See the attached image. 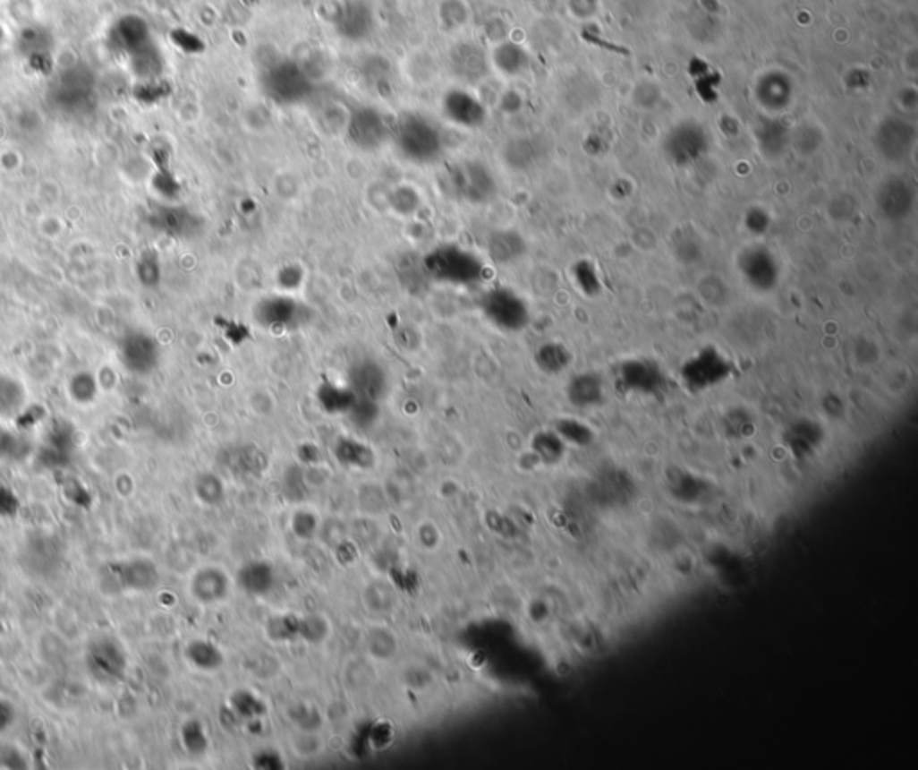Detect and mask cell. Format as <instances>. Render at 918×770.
<instances>
[{
  "label": "cell",
  "mask_w": 918,
  "mask_h": 770,
  "mask_svg": "<svg viewBox=\"0 0 918 770\" xmlns=\"http://www.w3.org/2000/svg\"><path fill=\"white\" fill-rule=\"evenodd\" d=\"M421 264L430 282L454 287L480 286L489 275V266L480 253L455 243L430 248L421 257Z\"/></svg>",
  "instance_id": "cell-1"
},
{
  "label": "cell",
  "mask_w": 918,
  "mask_h": 770,
  "mask_svg": "<svg viewBox=\"0 0 918 770\" xmlns=\"http://www.w3.org/2000/svg\"><path fill=\"white\" fill-rule=\"evenodd\" d=\"M391 142L398 155L412 166H432L445 153V137L427 116L405 112L393 121Z\"/></svg>",
  "instance_id": "cell-2"
},
{
  "label": "cell",
  "mask_w": 918,
  "mask_h": 770,
  "mask_svg": "<svg viewBox=\"0 0 918 770\" xmlns=\"http://www.w3.org/2000/svg\"><path fill=\"white\" fill-rule=\"evenodd\" d=\"M485 320L501 332H523L531 323L528 300L508 286L489 287L480 300Z\"/></svg>",
  "instance_id": "cell-3"
},
{
  "label": "cell",
  "mask_w": 918,
  "mask_h": 770,
  "mask_svg": "<svg viewBox=\"0 0 918 770\" xmlns=\"http://www.w3.org/2000/svg\"><path fill=\"white\" fill-rule=\"evenodd\" d=\"M85 668L89 675L99 684L121 682L130 668V655L123 641L110 634H96L85 648Z\"/></svg>",
  "instance_id": "cell-4"
},
{
  "label": "cell",
  "mask_w": 918,
  "mask_h": 770,
  "mask_svg": "<svg viewBox=\"0 0 918 770\" xmlns=\"http://www.w3.org/2000/svg\"><path fill=\"white\" fill-rule=\"evenodd\" d=\"M260 87L266 98L280 107L302 105L312 92L309 74L293 60H280L269 65L260 76Z\"/></svg>",
  "instance_id": "cell-5"
},
{
  "label": "cell",
  "mask_w": 918,
  "mask_h": 770,
  "mask_svg": "<svg viewBox=\"0 0 918 770\" xmlns=\"http://www.w3.org/2000/svg\"><path fill=\"white\" fill-rule=\"evenodd\" d=\"M734 372L732 359L714 345H705L696 350L682 364L680 375L691 392H705L725 382Z\"/></svg>",
  "instance_id": "cell-6"
},
{
  "label": "cell",
  "mask_w": 918,
  "mask_h": 770,
  "mask_svg": "<svg viewBox=\"0 0 918 770\" xmlns=\"http://www.w3.org/2000/svg\"><path fill=\"white\" fill-rule=\"evenodd\" d=\"M393 121L377 107H357L346 121V139L353 148L373 153L391 142Z\"/></svg>",
  "instance_id": "cell-7"
},
{
  "label": "cell",
  "mask_w": 918,
  "mask_h": 770,
  "mask_svg": "<svg viewBox=\"0 0 918 770\" xmlns=\"http://www.w3.org/2000/svg\"><path fill=\"white\" fill-rule=\"evenodd\" d=\"M452 191L467 203L487 205L497 198L499 185L492 169L480 160H463L450 173Z\"/></svg>",
  "instance_id": "cell-8"
},
{
  "label": "cell",
  "mask_w": 918,
  "mask_h": 770,
  "mask_svg": "<svg viewBox=\"0 0 918 770\" xmlns=\"http://www.w3.org/2000/svg\"><path fill=\"white\" fill-rule=\"evenodd\" d=\"M737 271L744 284L755 293H771L780 282V264L777 255L761 243L744 246L737 253Z\"/></svg>",
  "instance_id": "cell-9"
},
{
  "label": "cell",
  "mask_w": 918,
  "mask_h": 770,
  "mask_svg": "<svg viewBox=\"0 0 918 770\" xmlns=\"http://www.w3.org/2000/svg\"><path fill=\"white\" fill-rule=\"evenodd\" d=\"M253 314L260 327L278 332L303 325L309 316V307L294 298L293 293L280 291L259 300Z\"/></svg>",
  "instance_id": "cell-10"
},
{
  "label": "cell",
  "mask_w": 918,
  "mask_h": 770,
  "mask_svg": "<svg viewBox=\"0 0 918 770\" xmlns=\"http://www.w3.org/2000/svg\"><path fill=\"white\" fill-rule=\"evenodd\" d=\"M616 384L623 392L657 396L666 389L667 379L662 366L650 357H632L616 370Z\"/></svg>",
  "instance_id": "cell-11"
},
{
  "label": "cell",
  "mask_w": 918,
  "mask_h": 770,
  "mask_svg": "<svg viewBox=\"0 0 918 770\" xmlns=\"http://www.w3.org/2000/svg\"><path fill=\"white\" fill-rule=\"evenodd\" d=\"M441 116L462 130H480L489 119L483 101L467 89H448L441 98Z\"/></svg>",
  "instance_id": "cell-12"
},
{
  "label": "cell",
  "mask_w": 918,
  "mask_h": 770,
  "mask_svg": "<svg viewBox=\"0 0 918 770\" xmlns=\"http://www.w3.org/2000/svg\"><path fill=\"white\" fill-rule=\"evenodd\" d=\"M666 155L680 167L698 162L709 150V137L696 123H682L669 132L664 142Z\"/></svg>",
  "instance_id": "cell-13"
},
{
  "label": "cell",
  "mask_w": 918,
  "mask_h": 770,
  "mask_svg": "<svg viewBox=\"0 0 918 770\" xmlns=\"http://www.w3.org/2000/svg\"><path fill=\"white\" fill-rule=\"evenodd\" d=\"M110 580L115 582L121 591L146 593L158 586L160 571L151 559L137 557L128 560H117L108 566Z\"/></svg>",
  "instance_id": "cell-14"
},
{
  "label": "cell",
  "mask_w": 918,
  "mask_h": 770,
  "mask_svg": "<svg viewBox=\"0 0 918 770\" xmlns=\"http://www.w3.org/2000/svg\"><path fill=\"white\" fill-rule=\"evenodd\" d=\"M348 387L357 399L380 403L389 389V379L375 359H359L348 370Z\"/></svg>",
  "instance_id": "cell-15"
},
{
  "label": "cell",
  "mask_w": 918,
  "mask_h": 770,
  "mask_svg": "<svg viewBox=\"0 0 918 770\" xmlns=\"http://www.w3.org/2000/svg\"><path fill=\"white\" fill-rule=\"evenodd\" d=\"M875 203L886 221L900 223L913 214L914 189L904 178H889L879 187Z\"/></svg>",
  "instance_id": "cell-16"
},
{
  "label": "cell",
  "mask_w": 918,
  "mask_h": 770,
  "mask_svg": "<svg viewBox=\"0 0 918 770\" xmlns=\"http://www.w3.org/2000/svg\"><path fill=\"white\" fill-rule=\"evenodd\" d=\"M336 31L350 42L366 40L373 30V13L362 0L343 3L334 17Z\"/></svg>",
  "instance_id": "cell-17"
},
{
  "label": "cell",
  "mask_w": 918,
  "mask_h": 770,
  "mask_svg": "<svg viewBox=\"0 0 918 770\" xmlns=\"http://www.w3.org/2000/svg\"><path fill=\"white\" fill-rule=\"evenodd\" d=\"M877 148L880 155L891 162L905 158L914 142V130L911 124L900 119H886L877 132Z\"/></svg>",
  "instance_id": "cell-18"
},
{
  "label": "cell",
  "mask_w": 918,
  "mask_h": 770,
  "mask_svg": "<svg viewBox=\"0 0 918 770\" xmlns=\"http://www.w3.org/2000/svg\"><path fill=\"white\" fill-rule=\"evenodd\" d=\"M189 589L198 603L214 605L228 596L230 580L219 568H201L192 575Z\"/></svg>",
  "instance_id": "cell-19"
},
{
  "label": "cell",
  "mask_w": 918,
  "mask_h": 770,
  "mask_svg": "<svg viewBox=\"0 0 918 770\" xmlns=\"http://www.w3.org/2000/svg\"><path fill=\"white\" fill-rule=\"evenodd\" d=\"M528 252V243L515 230H497L487 239V253L494 264L508 266L521 261Z\"/></svg>",
  "instance_id": "cell-20"
},
{
  "label": "cell",
  "mask_w": 918,
  "mask_h": 770,
  "mask_svg": "<svg viewBox=\"0 0 918 770\" xmlns=\"http://www.w3.org/2000/svg\"><path fill=\"white\" fill-rule=\"evenodd\" d=\"M225 467L241 478H251L264 473L268 467V457L257 446H234L223 455Z\"/></svg>",
  "instance_id": "cell-21"
},
{
  "label": "cell",
  "mask_w": 918,
  "mask_h": 770,
  "mask_svg": "<svg viewBox=\"0 0 918 770\" xmlns=\"http://www.w3.org/2000/svg\"><path fill=\"white\" fill-rule=\"evenodd\" d=\"M567 398L576 408H594L605 401V387L598 373L583 372L571 379Z\"/></svg>",
  "instance_id": "cell-22"
},
{
  "label": "cell",
  "mask_w": 918,
  "mask_h": 770,
  "mask_svg": "<svg viewBox=\"0 0 918 770\" xmlns=\"http://www.w3.org/2000/svg\"><path fill=\"white\" fill-rule=\"evenodd\" d=\"M316 399L319 408L328 415H346L350 408L355 403V394L350 390L348 384H337L334 381H323L318 392Z\"/></svg>",
  "instance_id": "cell-23"
},
{
  "label": "cell",
  "mask_w": 918,
  "mask_h": 770,
  "mask_svg": "<svg viewBox=\"0 0 918 770\" xmlns=\"http://www.w3.org/2000/svg\"><path fill=\"white\" fill-rule=\"evenodd\" d=\"M336 460L352 469H370L375 464V453L371 448L352 437H339L334 444Z\"/></svg>",
  "instance_id": "cell-24"
},
{
  "label": "cell",
  "mask_w": 918,
  "mask_h": 770,
  "mask_svg": "<svg viewBox=\"0 0 918 770\" xmlns=\"http://www.w3.org/2000/svg\"><path fill=\"white\" fill-rule=\"evenodd\" d=\"M823 433L820 424L812 421H798L787 430L786 444L795 453V457L805 458L816 451V448L821 444Z\"/></svg>",
  "instance_id": "cell-25"
},
{
  "label": "cell",
  "mask_w": 918,
  "mask_h": 770,
  "mask_svg": "<svg viewBox=\"0 0 918 770\" xmlns=\"http://www.w3.org/2000/svg\"><path fill=\"white\" fill-rule=\"evenodd\" d=\"M239 584L253 596L268 595L275 586V571L268 562L253 560L239 571Z\"/></svg>",
  "instance_id": "cell-26"
},
{
  "label": "cell",
  "mask_w": 918,
  "mask_h": 770,
  "mask_svg": "<svg viewBox=\"0 0 918 770\" xmlns=\"http://www.w3.org/2000/svg\"><path fill=\"white\" fill-rule=\"evenodd\" d=\"M537 366L549 375H558L573 363L571 350L560 341H546L535 350Z\"/></svg>",
  "instance_id": "cell-27"
},
{
  "label": "cell",
  "mask_w": 918,
  "mask_h": 770,
  "mask_svg": "<svg viewBox=\"0 0 918 770\" xmlns=\"http://www.w3.org/2000/svg\"><path fill=\"white\" fill-rule=\"evenodd\" d=\"M185 657L194 668L201 672H214L225 663L221 650L205 639L191 641L185 648Z\"/></svg>",
  "instance_id": "cell-28"
},
{
  "label": "cell",
  "mask_w": 918,
  "mask_h": 770,
  "mask_svg": "<svg viewBox=\"0 0 918 770\" xmlns=\"http://www.w3.org/2000/svg\"><path fill=\"white\" fill-rule=\"evenodd\" d=\"M571 277L587 298H596L603 293V280L599 270L591 259L576 261L571 268Z\"/></svg>",
  "instance_id": "cell-29"
},
{
  "label": "cell",
  "mask_w": 918,
  "mask_h": 770,
  "mask_svg": "<svg viewBox=\"0 0 918 770\" xmlns=\"http://www.w3.org/2000/svg\"><path fill=\"white\" fill-rule=\"evenodd\" d=\"M492 64L505 76H519L526 69L528 58L515 44H501L494 49Z\"/></svg>",
  "instance_id": "cell-30"
},
{
  "label": "cell",
  "mask_w": 918,
  "mask_h": 770,
  "mask_svg": "<svg viewBox=\"0 0 918 770\" xmlns=\"http://www.w3.org/2000/svg\"><path fill=\"white\" fill-rule=\"evenodd\" d=\"M759 103L769 112L784 110L791 101V85L782 80H769L757 89Z\"/></svg>",
  "instance_id": "cell-31"
},
{
  "label": "cell",
  "mask_w": 918,
  "mask_h": 770,
  "mask_svg": "<svg viewBox=\"0 0 918 770\" xmlns=\"http://www.w3.org/2000/svg\"><path fill=\"white\" fill-rule=\"evenodd\" d=\"M533 451L544 464H557L565 455V442L557 432H540L533 437Z\"/></svg>",
  "instance_id": "cell-32"
},
{
  "label": "cell",
  "mask_w": 918,
  "mask_h": 770,
  "mask_svg": "<svg viewBox=\"0 0 918 770\" xmlns=\"http://www.w3.org/2000/svg\"><path fill=\"white\" fill-rule=\"evenodd\" d=\"M389 207L395 214L409 218L421 209V196L411 185H398L389 194Z\"/></svg>",
  "instance_id": "cell-33"
},
{
  "label": "cell",
  "mask_w": 918,
  "mask_h": 770,
  "mask_svg": "<svg viewBox=\"0 0 918 770\" xmlns=\"http://www.w3.org/2000/svg\"><path fill=\"white\" fill-rule=\"evenodd\" d=\"M194 494L201 503L208 507H217L225 500V485L216 475L205 473L196 478Z\"/></svg>",
  "instance_id": "cell-34"
},
{
  "label": "cell",
  "mask_w": 918,
  "mask_h": 770,
  "mask_svg": "<svg viewBox=\"0 0 918 770\" xmlns=\"http://www.w3.org/2000/svg\"><path fill=\"white\" fill-rule=\"evenodd\" d=\"M398 268H400L398 270L400 280L407 287V291H411V293H418L420 289H425V284L430 282L429 275L423 270L421 259H418V261L404 259Z\"/></svg>",
  "instance_id": "cell-35"
},
{
  "label": "cell",
  "mask_w": 918,
  "mask_h": 770,
  "mask_svg": "<svg viewBox=\"0 0 918 770\" xmlns=\"http://www.w3.org/2000/svg\"><path fill=\"white\" fill-rule=\"evenodd\" d=\"M182 743L187 752L198 756L208 749V736L198 720H187L182 725Z\"/></svg>",
  "instance_id": "cell-36"
},
{
  "label": "cell",
  "mask_w": 918,
  "mask_h": 770,
  "mask_svg": "<svg viewBox=\"0 0 918 770\" xmlns=\"http://www.w3.org/2000/svg\"><path fill=\"white\" fill-rule=\"evenodd\" d=\"M557 433L564 442H571L574 446H587L592 442V432L580 421L562 419L557 424Z\"/></svg>",
  "instance_id": "cell-37"
},
{
  "label": "cell",
  "mask_w": 918,
  "mask_h": 770,
  "mask_svg": "<svg viewBox=\"0 0 918 770\" xmlns=\"http://www.w3.org/2000/svg\"><path fill=\"white\" fill-rule=\"evenodd\" d=\"M346 415L357 428L368 430L378 421V415H380L378 403L366 401V399H355L353 406L350 408V412Z\"/></svg>",
  "instance_id": "cell-38"
},
{
  "label": "cell",
  "mask_w": 918,
  "mask_h": 770,
  "mask_svg": "<svg viewBox=\"0 0 918 770\" xmlns=\"http://www.w3.org/2000/svg\"><path fill=\"white\" fill-rule=\"evenodd\" d=\"M303 280H305V271L300 264H294V262L284 264L276 273V284L282 293H293V291L300 289Z\"/></svg>",
  "instance_id": "cell-39"
},
{
  "label": "cell",
  "mask_w": 918,
  "mask_h": 770,
  "mask_svg": "<svg viewBox=\"0 0 918 770\" xmlns=\"http://www.w3.org/2000/svg\"><path fill=\"white\" fill-rule=\"evenodd\" d=\"M232 704H234L235 711H237L241 716H244V718H255L257 714L264 713V709H266V707H264V704H262L257 697H253L251 693H248V691H239V693H235V695L232 697Z\"/></svg>",
  "instance_id": "cell-40"
},
{
  "label": "cell",
  "mask_w": 918,
  "mask_h": 770,
  "mask_svg": "<svg viewBox=\"0 0 918 770\" xmlns=\"http://www.w3.org/2000/svg\"><path fill=\"white\" fill-rule=\"evenodd\" d=\"M744 227L748 228V232L752 235H757V237H762L768 234V230L771 228V218L769 214L764 210V209H750L744 216Z\"/></svg>",
  "instance_id": "cell-41"
},
{
  "label": "cell",
  "mask_w": 918,
  "mask_h": 770,
  "mask_svg": "<svg viewBox=\"0 0 918 770\" xmlns=\"http://www.w3.org/2000/svg\"><path fill=\"white\" fill-rule=\"evenodd\" d=\"M318 521L310 512H296L293 516V532L300 539H310L316 534Z\"/></svg>",
  "instance_id": "cell-42"
},
{
  "label": "cell",
  "mask_w": 918,
  "mask_h": 770,
  "mask_svg": "<svg viewBox=\"0 0 918 770\" xmlns=\"http://www.w3.org/2000/svg\"><path fill=\"white\" fill-rule=\"evenodd\" d=\"M298 632L305 639L319 641L321 637H325V621H323V618H316V616L305 618L303 621L298 623Z\"/></svg>",
  "instance_id": "cell-43"
},
{
  "label": "cell",
  "mask_w": 918,
  "mask_h": 770,
  "mask_svg": "<svg viewBox=\"0 0 918 770\" xmlns=\"http://www.w3.org/2000/svg\"><path fill=\"white\" fill-rule=\"evenodd\" d=\"M15 720H17L15 706L6 698H0V731L10 729L15 723Z\"/></svg>",
  "instance_id": "cell-44"
},
{
  "label": "cell",
  "mask_w": 918,
  "mask_h": 770,
  "mask_svg": "<svg viewBox=\"0 0 918 770\" xmlns=\"http://www.w3.org/2000/svg\"><path fill=\"white\" fill-rule=\"evenodd\" d=\"M730 421H732V423H735V415H734V414L730 415ZM741 424H743V426H746V428H748V426H752V423H750L746 417L743 419V423H741ZM728 428L732 430V433H739L741 437H743V435H746V430H744V428H741V426H728Z\"/></svg>",
  "instance_id": "cell-45"
}]
</instances>
